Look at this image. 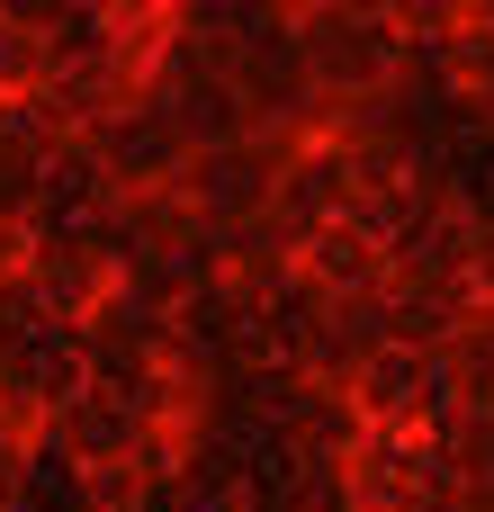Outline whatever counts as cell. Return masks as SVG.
<instances>
[{"label": "cell", "mask_w": 494, "mask_h": 512, "mask_svg": "<svg viewBox=\"0 0 494 512\" xmlns=\"http://www.w3.org/2000/svg\"><path fill=\"white\" fill-rule=\"evenodd\" d=\"M297 279L315 297H387V252H378L369 225L342 216V225H324V234L297 243Z\"/></svg>", "instance_id": "cell-6"}, {"label": "cell", "mask_w": 494, "mask_h": 512, "mask_svg": "<svg viewBox=\"0 0 494 512\" xmlns=\"http://www.w3.org/2000/svg\"><path fill=\"white\" fill-rule=\"evenodd\" d=\"M90 153H99V171H108V189L117 198H144V189H171L180 180V135L162 126V108L153 99H135L126 117H108L99 135H90Z\"/></svg>", "instance_id": "cell-4"}, {"label": "cell", "mask_w": 494, "mask_h": 512, "mask_svg": "<svg viewBox=\"0 0 494 512\" xmlns=\"http://www.w3.org/2000/svg\"><path fill=\"white\" fill-rule=\"evenodd\" d=\"M288 54L315 99H360L405 81V36L387 9H288Z\"/></svg>", "instance_id": "cell-1"}, {"label": "cell", "mask_w": 494, "mask_h": 512, "mask_svg": "<svg viewBox=\"0 0 494 512\" xmlns=\"http://www.w3.org/2000/svg\"><path fill=\"white\" fill-rule=\"evenodd\" d=\"M306 135H288V126H252V135H234V144H207V153H189L180 162V207L198 216V225H252L261 207H270V189H279V162L297 153Z\"/></svg>", "instance_id": "cell-2"}, {"label": "cell", "mask_w": 494, "mask_h": 512, "mask_svg": "<svg viewBox=\"0 0 494 512\" xmlns=\"http://www.w3.org/2000/svg\"><path fill=\"white\" fill-rule=\"evenodd\" d=\"M45 81H54L45 18H18V9H0V99H36Z\"/></svg>", "instance_id": "cell-7"}, {"label": "cell", "mask_w": 494, "mask_h": 512, "mask_svg": "<svg viewBox=\"0 0 494 512\" xmlns=\"http://www.w3.org/2000/svg\"><path fill=\"white\" fill-rule=\"evenodd\" d=\"M144 99H153V108H162V126L180 135V153H207V144H234V135H252V108H243V90H234L225 72L153 81Z\"/></svg>", "instance_id": "cell-5"}, {"label": "cell", "mask_w": 494, "mask_h": 512, "mask_svg": "<svg viewBox=\"0 0 494 512\" xmlns=\"http://www.w3.org/2000/svg\"><path fill=\"white\" fill-rule=\"evenodd\" d=\"M288 243H306V234H324V225H342L351 216V162H342V144H324V135H306L288 162H279V189H270V207H261Z\"/></svg>", "instance_id": "cell-3"}, {"label": "cell", "mask_w": 494, "mask_h": 512, "mask_svg": "<svg viewBox=\"0 0 494 512\" xmlns=\"http://www.w3.org/2000/svg\"><path fill=\"white\" fill-rule=\"evenodd\" d=\"M459 297L468 306H494V216L477 207V234H468V252H459Z\"/></svg>", "instance_id": "cell-8"}]
</instances>
